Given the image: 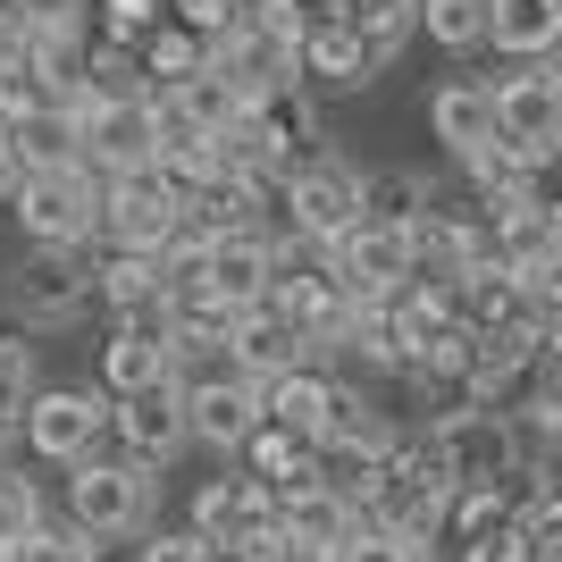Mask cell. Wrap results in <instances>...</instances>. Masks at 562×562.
Masks as SVG:
<instances>
[{
    "mask_svg": "<svg viewBox=\"0 0 562 562\" xmlns=\"http://www.w3.org/2000/svg\"><path fill=\"white\" fill-rule=\"evenodd\" d=\"M135 562H218V554L193 538V529H151V538L135 546Z\"/></svg>",
    "mask_w": 562,
    "mask_h": 562,
    "instance_id": "cell-34",
    "label": "cell"
},
{
    "mask_svg": "<svg viewBox=\"0 0 562 562\" xmlns=\"http://www.w3.org/2000/svg\"><path fill=\"white\" fill-rule=\"evenodd\" d=\"M160 25H168V0H101V9H93V34H101V43H126V50L151 43Z\"/></svg>",
    "mask_w": 562,
    "mask_h": 562,
    "instance_id": "cell-28",
    "label": "cell"
},
{
    "mask_svg": "<svg viewBox=\"0 0 562 562\" xmlns=\"http://www.w3.org/2000/svg\"><path fill=\"white\" fill-rule=\"evenodd\" d=\"M420 34L437 50H479L487 43V0H420Z\"/></svg>",
    "mask_w": 562,
    "mask_h": 562,
    "instance_id": "cell-26",
    "label": "cell"
},
{
    "mask_svg": "<svg viewBox=\"0 0 562 562\" xmlns=\"http://www.w3.org/2000/svg\"><path fill=\"white\" fill-rule=\"evenodd\" d=\"M504 529H513V504H504V487H462L453 495V513H446V538L462 546H487V538H504Z\"/></svg>",
    "mask_w": 562,
    "mask_h": 562,
    "instance_id": "cell-25",
    "label": "cell"
},
{
    "mask_svg": "<svg viewBox=\"0 0 562 562\" xmlns=\"http://www.w3.org/2000/svg\"><path fill=\"white\" fill-rule=\"evenodd\" d=\"M336 562H428V546H420V538H395V529H370V520H361V529L336 546Z\"/></svg>",
    "mask_w": 562,
    "mask_h": 562,
    "instance_id": "cell-31",
    "label": "cell"
},
{
    "mask_svg": "<svg viewBox=\"0 0 562 562\" xmlns=\"http://www.w3.org/2000/svg\"><path fill=\"white\" fill-rule=\"evenodd\" d=\"M135 59H143V85H151V93H177V85H193V76H211V43L186 34L177 18H168L151 43H135Z\"/></svg>",
    "mask_w": 562,
    "mask_h": 562,
    "instance_id": "cell-23",
    "label": "cell"
},
{
    "mask_svg": "<svg viewBox=\"0 0 562 562\" xmlns=\"http://www.w3.org/2000/svg\"><path fill=\"white\" fill-rule=\"evenodd\" d=\"M278 227L285 235H303V244H345L352 227H361V168L352 160H319V168H303V177H285L278 186Z\"/></svg>",
    "mask_w": 562,
    "mask_h": 562,
    "instance_id": "cell-6",
    "label": "cell"
},
{
    "mask_svg": "<svg viewBox=\"0 0 562 562\" xmlns=\"http://www.w3.org/2000/svg\"><path fill=\"white\" fill-rule=\"evenodd\" d=\"M93 294L110 319H151V311H168V260L160 252H93Z\"/></svg>",
    "mask_w": 562,
    "mask_h": 562,
    "instance_id": "cell-19",
    "label": "cell"
},
{
    "mask_svg": "<svg viewBox=\"0 0 562 562\" xmlns=\"http://www.w3.org/2000/svg\"><path fill=\"white\" fill-rule=\"evenodd\" d=\"M43 520H50V513H43V487H34V479H18V470H0V546L18 554Z\"/></svg>",
    "mask_w": 562,
    "mask_h": 562,
    "instance_id": "cell-29",
    "label": "cell"
},
{
    "mask_svg": "<svg viewBox=\"0 0 562 562\" xmlns=\"http://www.w3.org/2000/svg\"><path fill=\"white\" fill-rule=\"evenodd\" d=\"M168 18L186 25V34H202V43H227L235 25H244V0H168Z\"/></svg>",
    "mask_w": 562,
    "mask_h": 562,
    "instance_id": "cell-32",
    "label": "cell"
},
{
    "mask_svg": "<svg viewBox=\"0 0 562 562\" xmlns=\"http://www.w3.org/2000/svg\"><path fill=\"white\" fill-rule=\"evenodd\" d=\"M76 117H85V168H93L101 186L160 168L168 135H160V110H151V101H110V110H76Z\"/></svg>",
    "mask_w": 562,
    "mask_h": 562,
    "instance_id": "cell-10",
    "label": "cell"
},
{
    "mask_svg": "<svg viewBox=\"0 0 562 562\" xmlns=\"http://www.w3.org/2000/svg\"><path fill=\"white\" fill-rule=\"evenodd\" d=\"M428 135L446 143L453 168H470V160L495 143V93H487V85H470V76L437 85V93H428Z\"/></svg>",
    "mask_w": 562,
    "mask_h": 562,
    "instance_id": "cell-18",
    "label": "cell"
},
{
    "mask_svg": "<svg viewBox=\"0 0 562 562\" xmlns=\"http://www.w3.org/2000/svg\"><path fill=\"white\" fill-rule=\"evenodd\" d=\"M235 470L285 495V487H303V479H311V446H303V437H285V428H260L252 446L235 453Z\"/></svg>",
    "mask_w": 562,
    "mask_h": 562,
    "instance_id": "cell-24",
    "label": "cell"
},
{
    "mask_svg": "<svg viewBox=\"0 0 562 562\" xmlns=\"http://www.w3.org/2000/svg\"><path fill=\"white\" fill-rule=\"evenodd\" d=\"M278 529H285V538H303V546H328V554H336V546L361 529V513H352L336 487H319V470H311L303 487H285V495H278Z\"/></svg>",
    "mask_w": 562,
    "mask_h": 562,
    "instance_id": "cell-20",
    "label": "cell"
},
{
    "mask_svg": "<svg viewBox=\"0 0 562 562\" xmlns=\"http://www.w3.org/2000/svg\"><path fill=\"white\" fill-rule=\"evenodd\" d=\"M260 562H336V554H328V546H303V538H285V529H278V546H269Z\"/></svg>",
    "mask_w": 562,
    "mask_h": 562,
    "instance_id": "cell-36",
    "label": "cell"
},
{
    "mask_svg": "<svg viewBox=\"0 0 562 562\" xmlns=\"http://www.w3.org/2000/svg\"><path fill=\"white\" fill-rule=\"evenodd\" d=\"M110 437H117V453H126V462L168 470L177 453L193 446V428H186V378H177V386H151V395L110 403Z\"/></svg>",
    "mask_w": 562,
    "mask_h": 562,
    "instance_id": "cell-13",
    "label": "cell"
},
{
    "mask_svg": "<svg viewBox=\"0 0 562 562\" xmlns=\"http://www.w3.org/2000/svg\"><path fill=\"white\" fill-rule=\"evenodd\" d=\"M336 18H345V9H336ZM361 43H370V59L378 68H386V59H395L403 43H412V34H420V0H386V9H361Z\"/></svg>",
    "mask_w": 562,
    "mask_h": 562,
    "instance_id": "cell-27",
    "label": "cell"
},
{
    "mask_svg": "<svg viewBox=\"0 0 562 562\" xmlns=\"http://www.w3.org/2000/svg\"><path fill=\"white\" fill-rule=\"evenodd\" d=\"M437 193L446 186L428 168H361V218H378V227H420Z\"/></svg>",
    "mask_w": 562,
    "mask_h": 562,
    "instance_id": "cell-21",
    "label": "cell"
},
{
    "mask_svg": "<svg viewBox=\"0 0 562 562\" xmlns=\"http://www.w3.org/2000/svg\"><path fill=\"white\" fill-rule=\"evenodd\" d=\"M0 562H18V554H9V546H0Z\"/></svg>",
    "mask_w": 562,
    "mask_h": 562,
    "instance_id": "cell-41",
    "label": "cell"
},
{
    "mask_svg": "<svg viewBox=\"0 0 562 562\" xmlns=\"http://www.w3.org/2000/svg\"><path fill=\"white\" fill-rule=\"evenodd\" d=\"M101 395L126 403V395H151V386H177V328H168V311H151V319H110V336H101Z\"/></svg>",
    "mask_w": 562,
    "mask_h": 562,
    "instance_id": "cell-9",
    "label": "cell"
},
{
    "mask_svg": "<svg viewBox=\"0 0 562 562\" xmlns=\"http://www.w3.org/2000/svg\"><path fill=\"white\" fill-rule=\"evenodd\" d=\"M186 428H193V446H211L218 462H235V453H244L260 428H269L260 386H252V378H235L227 361L193 370V378H186Z\"/></svg>",
    "mask_w": 562,
    "mask_h": 562,
    "instance_id": "cell-8",
    "label": "cell"
},
{
    "mask_svg": "<svg viewBox=\"0 0 562 562\" xmlns=\"http://www.w3.org/2000/svg\"><path fill=\"white\" fill-rule=\"evenodd\" d=\"M336 9H345V18H361V9H386V0H336Z\"/></svg>",
    "mask_w": 562,
    "mask_h": 562,
    "instance_id": "cell-39",
    "label": "cell"
},
{
    "mask_svg": "<svg viewBox=\"0 0 562 562\" xmlns=\"http://www.w3.org/2000/svg\"><path fill=\"white\" fill-rule=\"evenodd\" d=\"M487 93H495V135L554 168L562 160V59H546V68H504Z\"/></svg>",
    "mask_w": 562,
    "mask_h": 562,
    "instance_id": "cell-7",
    "label": "cell"
},
{
    "mask_svg": "<svg viewBox=\"0 0 562 562\" xmlns=\"http://www.w3.org/2000/svg\"><path fill=\"white\" fill-rule=\"evenodd\" d=\"M25 43H34V25H25L18 9L0 0V76H18V68H25Z\"/></svg>",
    "mask_w": 562,
    "mask_h": 562,
    "instance_id": "cell-35",
    "label": "cell"
},
{
    "mask_svg": "<svg viewBox=\"0 0 562 562\" xmlns=\"http://www.w3.org/2000/svg\"><path fill=\"white\" fill-rule=\"evenodd\" d=\"M378 76V59H370V43H361V25L352 18H311V34H303V93L319 101V93H361Z\"/></svg>",
    "mask_w": 562,
    "mask_h": 562,
    "instance_id": "cell-15",
    "label": "cell"
},
{
    "mask_svg": "<svg viewBox=\"0 0 562 562\" xmlns=\"http://www.w3.org/2000/svg\"><path fill=\"white\" fill-rule=\"evenodd\" d=\"M487 50H504V68L562 59V0H487Z\"/></svg>",
    "mask_w": 562,
    "mask_h": 562,
    "instance_id": "cell-17",
    "label": "cell"
},
{
    "mask_svg": "<svg viewBox=\"0 0 562 562\" xmlns=\"http://www.w3.org/2000/svg\"><path fill=\"white\" fill-rule=\"evenodd\" d=\"M25 177H43V168H85V117L76 110H25L18 135H9Z\"/></svg>",
    "mask_w": 562,
    "mask_h": 562,
    "instance_id": "cell-22",
    "label": "cell"
},
{
    "mask_svg": "<svg viewBox=\"0 0 562 562\" xmlns=\"http://www.w3.org/2000/svg\"><path fill=\"white\" fill-rule=\"evenodd\" d=\"M538 386H546V395H562V336L546 345V370H538Z\"/></svg>",
    "mask_w": 562,
    "mask_h": 562,
    "instance_id": "cell-38",
    "label": "cell"
},
{
    "mask_svg": "<svg viewBox=\"0 0 562 562\" xmlns=\"http://www.w3.org/2000/svg\"><path fill=\"white\" fill-rule=\"evenodd\" d=\"M34 34H68V25H93V0H9Z\"/></svg>",
    "mask_w": 562,
    "mask_h": 562,
    "instance_id": "cell-33",
    "label": "cell"
},
{
    "mask_svg": "<svg viewBox=\"0 0 562 562\" xmlns=\"http://www.w3.org/2000/svg\"><path fill=\"white\" fill-rule=\"evenodd\" d=\"M68 529H85L93 546H126L151 538V513H160V470L126 462V453H93V462L68 470Z\"/></svg>",
    "mask_w": 562,
    "mask_h": 562,
    "instance_id": "cell-1",
    "label": "cell"
},
{
    "mask_svg": "<svg viewBox=\"0 0 562 562\" xmlns=\"http://www.w3.org/2000/svg\"><path fill=\"white\" fill-rule=\"evenodd\" d=\"M260 412H269V428H285V437H303L311 453L336 437V370H285L260 386Z\"/></svg>",
    "mask_w": 562,
    "mask_h": 562,
    "instance_id": "cell-14",
    "label": "cell"
},
{
    "mask_svg": "<svg viewBox=\"0 0 562 562\" xmlns=\"http://www.w3.org/2000/svg\"><path fill=\"white\" fill-rule=\"evenodd\" d=\"M336 278L352 285V303H395L403 285L420 278V227H378V218H361V227L336 244Z\"/></svg>",
    "mask_w": 562,
    "mask_h": 562,
    "instance_id": "cell-12",
    "label": "cell"
},
{
    "mask_svg": "<svg viewBox=\"0 0 562 562\" xmlns=\"http://www.w3.org/2000/svg\"><path fill=\"white\" fill-rule=\"evenodd\" d=\"M18 177H25V168H18V151L0 143V211H9V193H18Z\"/></svg>",
    "mask_w": 562,
    "mask_h": 562,
    "instance_id": "cell-37",
    "label": "cell"
},
{
    "mask_svg": "<svg viewBox=\"0 0 562 562\" xmlns=\"http://www.w3.org/2000/svg\"><path fill=\"white\" fill-rule=\"evenodd\" d=\"M101 437H110V395H101V386H43L18 420V446L34 453V462H59V470L93 462Z\"/></svg>",
    "mask_w": 562,
    "mask_h": 562,
    "instance_id": "cell-5",
    "label": "cell"
},
{
    "mask_svg": "<svg viewBox=\"0 0 562 562\" xmlns=\"http://www.w3.org/2000/svg\"><path fill=\"white\" fill-rule=\"evenodd\" d=\"M235 378H252V386H269V378H285V370H303L311 352H303V336H294V319H285L278 303H252L244 311V328H235V345L218 352Z\"/></svg>",
    "mask_w": 562,
    "mask_h": 562,
    "instance_id": "cell-16",
    "label": "cell"
},
{
    "mask_svg": "<svg viewBox=\"0 0 562 562\" xmlns=\"http://www.w3.org/2000/svg\"><path fill=\"white\" fill-rule=\"evenodd\" d=\"M186 529L211 546L218 562H260L269 546H278V487H260V479H244V470L227 462L218 479L193 487Z\"/></svg>",
    "mask_w": 562,
    "mask_h": 562,
    "instance_id": "cell-2",
    "label": "cell"
},
{
    "mask_svg": "<svg viewBox=\"0 0 562 562\" xmlns=\"http://www.w3.org/2000/svg\"><path fill=\"white\" fill-rule=\"evenodd\" d=\"M186 235V211L160 177H117L101 186V244L93 252H168Z\"/></svg>",
    "mask_w": 562,
    "mask_h": 562,
    "instance_id": "cell-11",
    "label": "cell"
},
{
    "mask_svg": "<svg viewBox=\"0 0 562 562\" xmlns=\"http://www.w3.org/2000/svg\"><path fill=\"white\" fill-rule=\"evenodd\" d=\"M93 252H50V244H25L18 269H9V311H18V328L50 336V328H76L85 311H93Z\"/></svg>",
    "mask_w": 562,
    "mask_h": 562,
    "instance_id": "cell-4",
    "label": "cell"
},
{
    "mask_svg": "<svg viewBox=\"0 0 562 562\" xmlns=\"http://www.w3.org/2000/svg\"><path fill=\"white\" fill-rule=\"evenodd\" d=\"M18 562H110V554H101L85 529H68V520H43V529L18 546Z\"/></svg>",
    "mask_w": 562,
    "mask_h": 562,
    "instance_id": "cell-30",
    "label": "cell"
},
{
    "mask_svg": "<svg viewBox=\"0 0 562 562\" xmlns=\"http://www.w3.org/2000/svg\"><path fill=\"white\" fill-rule=\"evenodd\" d=\"M9 218H18L25 244L93 252V244H101V177H93V168H43V177H18Z\"/></svg>",
    "mask_w": 562,
    "mask_h": 562,
    "instance_id": "cell-3",
    "label": "cell"
},
{
    "mask_svg": "<svg viewBox=\"0 0 562 562\" xmlns=\"http://www.w3.org/2000/svg\"><path fill=\"white\" fill-rule=\"evenodd\" d=\"M303 9H311V18H336V0H303Z\"/></svg>",
    "mask_w": 562,
    "mask_h": 562,
    "instance_id": "cell-40",
    "label": "cell"
}]
</instances>
